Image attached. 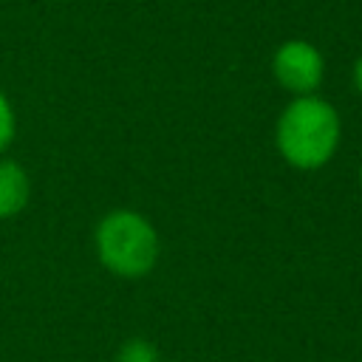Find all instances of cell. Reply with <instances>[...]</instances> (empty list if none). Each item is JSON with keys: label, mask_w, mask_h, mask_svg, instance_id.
Here are the masks:
<instances>
[{"label": "cell", "mask_w": 362, "mask_h": 362, "mask_svg": "<svg viewBox=\"0 0 362 362\" xmlns=\"http://www.w3.org/2000/svg\"><path fill=\"white\" fill-rule=\"evenodd\" d=\"M339 141V116L320 96H297L277 119V150L300 170L322 167Z\"/></svg>", "instance_id": "6da1fadb"}, {"label": "cell", "mask_w": 362, "mask_h": 362, "mask_svg": "<svg viewBox=\"0 0 362 362\" xmlns=\"http://www.w3.org/2000/svg\"><path fill=\"white\" fill-rule=\"evenodd\" d=\"M28 175L14 161H0V218L17 215L28 201Z\"/></svg>", "instance_id": "277c9868"}, {"label": "cell", "mask_w": 362, "mask_h": 362, "mask_svg": "<svg viewBox=\"0 0 362 362\" xmlns=\"http://www.w3.org/2000/svg\"><path fill=\"white\" fill-rule=\"evenodd\" d=\"M14 136V110H11V102L6 99V93L0 90V150L8 147Z\"/></svg>", "instance_id": "8992f818"}, {"label": "cell", "mask_w": 362, "mask_h": 362, "mask_svg": "<svg viewBox=\"0 0 362 362\" xmlns=\"http://www.w3.org/2000/svg\"><path fill=\"white\" fill-rule=\"evenodd\" d=\"M116 362H158V351L147 339H130L122 345Z\"/></svg>", "instance_id": "5b68a950"}, {"label": "cell", "mask_w": 362, "mask_h": 362, "mask_svg": "<svg viewBox=\"0 0 362 362\" xmlns=\"http://www.w3.org/2000/svg\"><path fill=\"white\" fill-rule=\"evenodd\" d=\"M96 252L113 274L141 277L153 269L158 257V238L141 215L119 209L99 221Z\"/></svg>", "instance_id": "7a4b0ae2"}, {"label": "cell", "mask_w": 362, "mask_h": 362, "mask_svg": "<svg viewBox=\"0 0 362 362\" xmlns=\"http://www.w3.org/2000/svg\"><path fill=\"white\" fill-rule=\"evenodd\" d=\"M272 71L274 79L294 96H311L322 82L325 59L317 51V45L305 40H288L274 51Z\"/></svg>", "instance_id": "3957f363"}, {"label": "cell", "mask_w": 362, "mask_h": 362, "mask_svg": "<svg viewBox=\"0 0 362 362\" xmlns=\"http://www.w3.org/2000/svg\"><path fill=\"white\" fill-rule=\"evenodd\" d=\"M354 85H356V90L362 93V57L354 62Z\"/></svg>", "instance_id": "52a82bcc"}]
</instances>
